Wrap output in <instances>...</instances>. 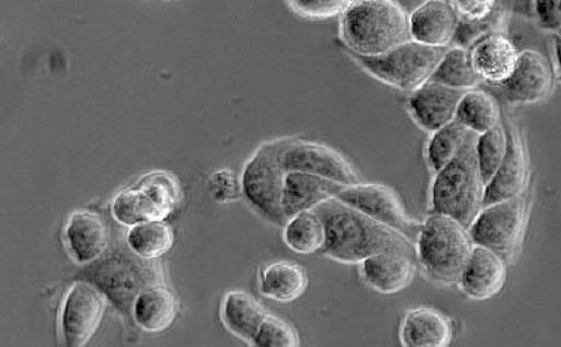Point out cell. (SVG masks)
<instances>
[{
    "label": "cell",
    "mask_w": 561,
    "mask_h": 347,
    "mask_svg": "<svg viewBox=\"0 0 561 347\" xmlns=\"http://www.w3.org/2000/svg\"><path fill=\"white\" fill-rule=\"evenodd\" d=\"M313 211L325 227V246L322 252L337 263L362 264L382 252L413 255L415 251L411 241L339 199H330Z\"/></svg>",
    "instance_id": "6da1fadb"
},
{
    "label": "cell",
    "mask_w": 561,
    "mask_h": 347,
    "mask_svg": "<svg viewBox=\"0 0 561 347\" xmlns=\"http://www.w3.org/2000/svg\"><path fill=\"white\" fill-rule=\"evenodd\" d=\"M340 34L354 56H382L411 41L409 14L391 0L351 2L343 12Z\"/></svg>",
    "instance_id": "7a4b0ae2"
},
{
    "label": "cell",
    "mask_w": 561,
    "mask_h": 347,
    "mask_svg": "<svg viewBox=\"0 0 561 347\" xmlns=\"http://www.w3.org/2000/svg\"><path fill=\"white\" fill-rule=\"evenodd\" d=\"M76 279L95 286L123 316L133 317L135 300L151 286L161 285L162 269L129 247H114L95 263L84 265Z\"/></svg>",
    "instance_id": "3957f363"
},
{
    "label": "cell",
    "mask_w": 561,
    "mask_h": 347,
    "mask_svg": "<svg viewBox=\"0 0 561 347\" xmlns=\"http://www.w3.org/2000/svg\"><path fill=\"white\" fill-rule=\"evenodd\" d=\"M472 135L465 149L434 177L432 186V215L448 216L469 228L484 204L485 185L479 173Z\"/></svg>",
    "instance_id": "277c9868"
},
{
    "label": "cell",
    "mask_w": 561,
    "mask_h": 347,
    "mask_svg": "<svg viewBox=\"0 0 561 347\" xmlns=\"http://www.w3.org/2000/svg\"><path fill=\"white\" fill-rule=\"evenodd\" d=\"M417 261L428 279L458 284L473 243L467 228L448 216L430 215L416 240Z\"/></svg>",
    "instance_id": "5b68a950"
},
{
    "label": "cell",
    "mask_w": 561,
    "mask_h": 347,
    "mask_svg": "<svg viewBox=\"0 0 561 347\" xmlns=\"http://www.w3.org/2000/svg\"><path fill=\"white\" fill-rule=\"evenodd\" d=\"M289 141L280 140L264 144L245 163L240 186L245 201L268 222L286 224L284 213V187L286 171L282 153Z\"/></svg>",
    "instance_id": "8992f818"
},
{
    "label": "cell",
    "mask_w": 561,
    "mask_h": 347,
    "mask_svg": "<svg viewBox=\"0 0 561 347\" xmlns=\"http://www.w3.org/2000/svg\"><path fill=\"white\" fill-rule=\"evenodd\" d=\"M444 53L440 48L425 47L408 41L382 56L354 57L356 63L376 80L412 93L428 83Z\"/></svg>",
    "instance_id": "52a82bcc"
},
{
    "label": "cell",
    "mask_w": 561,
    "mask_h": 347,
    "mask_svg": "<svg viewBox=\"0 0 561 347\" xmlns=\"http://www.w3.org/2000/svg\"><path fill=\"white\" fill-rule=\"evenodd\" d=\"M335 199L404 236L415 246L421 224L409 218L391 187L378 183L340 186Z\"/></svg>",
    "instance_id": "ba28073f"
},
{
    "label": "cell",
    "mask_w": 561,
    "mask_h": 347,
    "mask_svg": "<svg viewBox=\"0 0 561 347\" xmlns=\"http://www.w3.org/2000/svg\"><path fill=\"white\" fill-rule=\"evenodd\" d=\"M526 227V203L522 196L482 207L467 228L473 246L490 248L503 259L517 251Z\"/></svg>",
    "instance_id": "9c48e42d"
},
{
    "label": "cell",
    "mask_w": 561,
    "mask_h": 347,
    "mask_svg": "<svg viewBox=\"0 0 561 347\" xmlns=\"http://www.w3.org/2000/svg\"><path fill=\"white\" fill-rule=\"evenodd\" d=\"M106 298L95 286L76 281L60 310V334L65 347H84L104 320Z\"/></svg>",
    "instance_id": "30bf717a"
},
{
    "label": "cell",
    "mask_w": 561,
    "mask_h": 347,
    "mask_svg": "<svg viewBox=\"0 0 561 347\" xmlns=\"http://www.w3.org/2000/svg\"><path fill=\"white\" fill-rule=\"evenodd\" d=\"M286 173H306L340 186L359 185V175L346 158L329 146L290 140L282 153Z\"/></svg>",
    "instance_id": "8fae6325"
},
{
    "label": "cell",
    "mask_w": 561,
    "mask_h": 347,
    "mask_svg": "<svg viewBox=\"0 0 561 347\" xmlns=\"http://www.w3.org/2000/svg\"><path fill=\"white\" fill-rule=\"evenodd\" d=\"M493 89L507 104H536L551 93L552 69L539 51L524 50L510 79Z\"/></svg>",
    "instance_id": "7c38bea8"
},
{
    "label": "cell",
    "mask_w": 561,
    "mask_h": 347,
    "mask_svg": "<svg viewBox=\"0 0 561 347\" xmlns=\"http://www.w3.org/2000/svg\"><path fill=\"white\" fill-rule=\"evenodd\" d=\"M465 93L428 81L423 88L411 93L408 109L421 129L434 134L456 124L458 105Z\"/></svg>",
    "instance_id": "4fadbf2b"
},
{
    "label": "cell",
    "mask_w": 561,
    "mask_h": 347,
    "mask_svg": "<svg viewBox=\"0 0 561 347\" xmlns=\"http://www.w3.org/2000/svg\"><path fill=\"white\" fill-rule=\"evenodd\" d=\"M507 150L501 169L491 178L484 190V204L489 207L493 204L510 201L519 198L528 182V158L526 147L519 130L515 126L506 129Z\"/></svg>",
    "instance_id": "5bb4252c"
},
{
    "label": "cell",
    "mask_w": 561,
    "mask_h": 347,
    "mask_svg": "<svg viewBox=\"0 0 561 347\" xmlns=\"http://www.w3.org/2000/svg\"><path fill=\"white\" fill-rule=\"evenodd\" d=\"M458 24L460 19L453 2L428 0L409 15V35L413 43L444 50L453 44Z\"/></svg>",
    "instance_id": "9a60e30c"
},
{
    "label": "cell",
    "mask_w": 561,
    "mask_h": 347,
    "mask_svg": "<svg viewBox=\"0 0 561 347\" xmlns=\"http://www.w3.org/2000/svg\"><path fill=\"white\" fill-rule=\"evenodd\" d=\"M506 281V261L490 248L473 246L462 269L461 291L472 300H490L502 291Z\"/></svg>",
    "instance_id": "2e32d148"
},
{
    "label": "cell",
    "mask_w": 561,
    "mask_h": 347,
    "mask_svg": "<svg viewBox=\"0 0 561 347\" xmlns=\"http://www.w3.org/2000/svg\"><path fill=\"white\" fill-rule=\"evenodd\" d=\"M65 244L69 255L80 265L100 259L108 247V231L104 220L92 211H76L65 227Z\"/></svg>",
    "instance_id": "e0dca14e"
},
{
    "label": "cell",
    "mask_w": 561,
    "mask_h": 347,
    "mask_svg": "<svg viewBox=\"0 0 561 347\" xmlns=\"http://www.w3.org/2000/svg\"><path fill=\"white\" fill-rule=\"evenodd\" d=\"M359 265L366 285L385 296L404 291L415 276L413 255L403 252L378 253Z\"/></svg>",
    "instance_id": "ac0fdd59"
},
{
    "label": "cell",
    "mask_w": 561,
    "mask_h": 347,
    "mask_svg": "<svg viewBox=\"0 0 561 347\" xmlns=\"http://www.w3.org/2000/svg\"><path fill=\"white\" fill-rule=\"evenodd\" d=\"M519 51L505 34L486 36L470 48L474 72L490 85L505 83L517 68Z\"/></svg>",
    "instance_id": "d6986e66"
},
{
    "label": "cell",
    "mask_w": 561,
    "mask_h": 347,
    "mask_svg": "<svg viewBox=\"0 0 561 347\" xmlns=\"http://www.w3.org/2000/svg\"><path fill=\"white\" fill-rule=\"evenodd\" d=\"M454 326L449 317L432 308L409 310L400 326L403 347H449Z\"/></svg>",
    "instance_id": "ffe728a7"
},
{
    "label": "cell",
    "mask_w": 561,
    "mask_h": 347,
    "mask_svg": "<svg viewBox=\"0 0 561 347\" xmlns=\"http://www.w3.org/2000/svg\"><path fill=\"white\" fill-rule=\"evenodd\" d=\"M340 185L306 173H286L284 187V213L286 219L313 211L321 204L337 195Z\"/></svg>",
    "instance_id": "44dd1931"
},
{
    "label": "cell",
    "mask_w": 561,
    "mask_h": 347,
    "mask_svg": "<svg viewBox=\"0 0 561 347\" xmlns=\"http://www.w3.org/2000/svg\"><path fill=\"white\" fill-rule=\"evenodd\" d=\"M179 313V301L163 285L151 286L139 293L133 308V320L147 333H161L173 325Z\"/></svg>",
    "instance_id": "7402d4cb"
},
{
    "label": "cell",
    "mask_w": 561,
    "mask_h": 347,
    "mask_svg": "<svg viewBox=\"0 0 561 347\" xmlns=\"http://www.w3.org/2000/svg\"><path fill=\"white\" fill-rule=\"evenodd\" d=\"M307 285L305 268L293 261L270 264L261 273V293L276 303H294L306 292Z\"/></svg>",
    "instance_id": "603a6c76"
},
{
    "label": "cell",
    "mask_w": 561,
    "mask_h": 347,
    "mask_svg": "<svg viewBox=\"0 0 561 347\" xmlns=\"http://www.w3.org/2000/svg\"><path fill=\"white\" fill-rule=\"evenodd\" d=\"M268 313L251 293L232 291L224 298L220 317L233 336L251 343Z\"/></svg>",
    "instance_id": "cb8c5ba5"
},
{
    "label": "cell",
    "mask_w": 561,
    "mask_h": 347,
    "mask_svg": "<svg viewBox=\"0 0 561 347\" xmlns=\"http://www.w3.org/2000/svg\"><path fill=\"white\" fill-rule=\"evenodd\" d=\"M112 215L123 227L133 228L145 222H163L171 213L149 192L135 186L113 199Z\"/></svg>",
    "instance_id": "d4e9b609"
},
{
    "label": "cell",
    "mask_w": 561,
    "mask_h": 347,
    "mask_svg": "<svg viewBox=\"0 0 561 347\" xmlns=\"http://www.w3.org/2000/svg\"><path fill=\"white\" fill-rule=\"evenodd\" d=\"M456 124L473 135L486 134L501 126V109L490 93L469 90L458 105Z\"/></svg>",
    "instance_id": "484cf974"
},
{
    "label": "cell",
    "mask_w": 561,
    "mask_h": 347,
    "mask_svg": "<svg viewBox=\"0 0 561 347\" xmlns=\"http://www.w3.org/2000/svg\"><path fill=\"white\" fill-rule=\"evenodd\" d=\"M430 81L460 92H469L481 83V79L474 72L470 50L454 45L444 53Z\"/></svg>",
    "instance_id": "4316f807"
},
{
    "label": "cell",
    "mask_w": 561,
    "mask_h": 347,
    "mask_svg": "<svg viewBox=\"0 0 561 347\" xmlns=\"http://www.w3.org/2000/svg\"><path fill=\"white\" fill-rule=\"evenodd\" d=\"M174 232L165 222H145L129 228L126 246L141 259L156 261L171 251Z\"/></svg>",
    "instance_id": "83f0119b"
},
{
    "label": "cell",
    "mask_w": 561,
    "mask_h": 347,
    "mask_svg": "<svg viewBox=\"0 0 561 347\" xmlns=\"http://www.w3.org/2000/svg\"><path fill=\"white\" fill-rule=\"evenodd\" d=\"M284 240L290 251L311 255L325 246V227L314 211H305L286 222Z\"/></svg>",
    "instance_id": "f1b7e54d"
},
{
    "label": "cell",
    "mask_w": 561,
    "mask_h": 347,
    "mask_svg": "<svg viewBox=\"0 0 561 347\" xmlns=\"http://www.w3.org/2000/svg\"><path fill=\"white\" fill-rule=\"evenodd\" d=\"M472 135L458 124L446 126V128L432 134L427 150H425L430 169L436 174L444 170L460 154Z\"/></svg>",
    "instance_id": "f546056e"
},
{
    "label": "cell",
    "mask_w": 561,
    "mask_h": 347,
    "mask_svg": "<svg viewBox=\"0 0 561 347\" xmlns=\"http://www.w3.org/2000/svg\"><path fill=\"white\" fill-rule=\"evenodd\" d=\"M506 150L507 135L502 125L490 130V132L478 135L477 142H474V153H477L479 173H481L485 186L501 169Z\"/></svg>",
    "instance_id": "4dcf8cb0"
},
{
    "label": "cell",
    "mask_w": 561,
    "mask_h": 347,
    "mask_svg": "<svg viewBox=\"0 0 561 347\" xmlns=\"http://www.w3.org/2000/svg\"><path fill=\"white\" fill-rule=\"evenodd\" d=\"M506 24V11L502 3H499L497 8L490 18L481 20V22L467 23L460 22L458 24L457 34L454 36V47L466 48L470 50L473 45H477L479 41L486 38V36L503 34V28Z\"/></svg>",
    "instance_id": "1f68e13d"
},
{
    "label": "cell",
    "mask_w": 561,
    "mask_h": 347,
    "mask_svg": "<svg viewBox=\"0 0 561 347\" xmlns=\"http://www.w3.org/2000/svg\"><path fill=\"white\" fill-rule=\"evenodd\" d=\"M252 347H301L300 336L289 322L268 314L249 343Z\"/></svg>",
    "instance_id": "d6a6232c"
},
{
    "label": "cell",
    "mask_w": 561,
    "mask_h": 347,
    "mask_svg": "<svg viewBox=\"0 0 561 347\" xmlns=\"http://www.w3.org/2000/svg\"><path fill=\"white\" fill-rule=\"evenodd\" d=\"M137 187L149 192L156 201L173 213L180 199V186L178 180L168 173H151L139 180Z\"/></svg>",
    "instance_id": "836d02e7"
},
{
    "label": "cell",
    "mask_w": 561,
    "mask_h": 347,
    "mask_svg": "<svg viewBox=\"0 0 561 347\" xmlns=\"http://www.w3.org/2000/svg\"><path fill=\"white\" fill-rule=\"evenodd\" d=\"M288 5L301 18L323 20L343 15V12L350 8L351 2H343V0H294Z\"/></svg>",
    "instance_id": "e575fe53"
},
{
    "label": "cell",
    "mask_w": 561,
    "mask_h": 347,
    "mask_svg": "<svg viewBox=\"0 0 561 347\" xmlns=\"http://www.w3.org/2000/svg\"><path fill=\"white\" fill-rule=\"evenodd\" d=\"M208 187H210L213 199L220 204L233 201L241 189L236 175L229 170L217 171L216 174H213Z\"/></svg>",
    "instance_id": "d590c367"
},
{
    "label": "cell",
    "mask_w": 561,
    "mask_h": 347,
    "mask_svg": "<svg viewBox=\"0 0 561 347\" xmlns=\"http://www.w3.org/2000/svg\"><path fill=\"white\" fill-rule=\"evenodd\" d=\"M454 10H456L458 19L460 22L474 23L481 22L486 18H490L491 14L497 8L499 2H491V0H472V2H453Z\"/></svg>",
    "instance_id": "8d00e7d4"
},
{
    "label": "cell",
    "mask_w": 561,
    "mask_h": 347,
    "mask_svg": "<svg viewBox=\"0 0 561 347\" xmlns=\"http://www.w3.org/2000/svg\"><path fill=\"white\" fill-rule=\"evenodd\" d=\"M534 10L543 31L561 36V2H535Z\"/></svg>",
    "instance_id": "74e56055"
},
{
    "label": "cell",
    "mask_w": 561,
    "mask_h": 347,
    "mask_svg": "<svg viewBox=\"0 0 561 347\" xmlns=\"http://www.w3.org/2000/svg\"><path fill=\"white\" fill-rule=\"evenodd\" d=\"M554 51H556V62H557V76H559V80L561 83V36H556Z\"/></svg>",
    "instance_id": "f35d334b"
}]
</instances>
